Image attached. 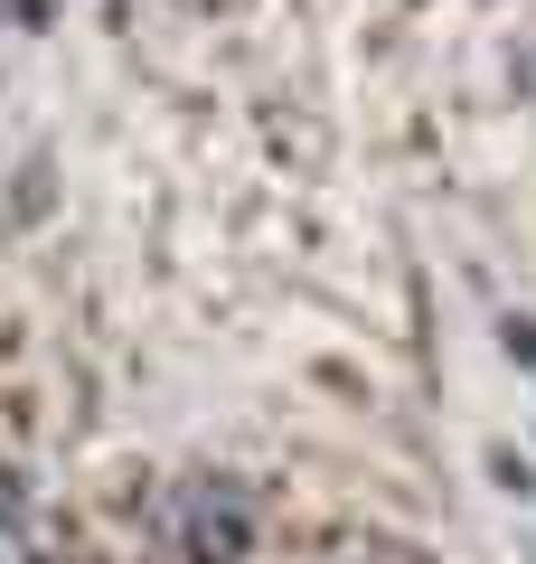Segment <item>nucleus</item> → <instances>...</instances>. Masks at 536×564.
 Segmentation results:
<instances>
[{
    "label": "nucleus",
    "mask_w": 536,
    "mask_h": 564,
    "mask_svg": "<svg viewBox=\"0 0 536 564\" xmlns=\"http://www.w3.org/2000/svg\"><path fill=\"white\" fill-rule=\"evenodd\" d=\"M245 536H255V499H245L236 480H189L170 499V545L189 564H236Z\"/></svg>",
    "instance_id": "1"
}]
</instances>
